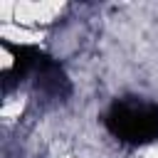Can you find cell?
<instances>
[{"label": "cell", "mask_w": 158, "mask_h": 158, "mask_svg": "<svg viewBox=\"0 0 158 158\" xmlns=\"http://www.w3.org/2000/svg\"><path fill=\"white\" fill-rule=\"evenodd\" d=\"M106 131L126 146H148L158 141V104L141 96L111 101L104 111Z\"/></svg>", "instance_id": "6da1fadb"}, {"label": "cell", "mask_w": 158, "mask_h": 158, "mask_svg": "<svg viewBox=\"0 0 158 158\" xmlns=\"http://www.w3.org/2000/svg\"><path fill=\"white\" fill-rule=\"evenodd\" d=\"M27 81H32L35 91L49 101H64L72 94V79L64 72L62 62L54 59L52 54H47L44 49H40Z\"/></svg>", "instance_id": "7a4b0ae2"}]
</instances>
